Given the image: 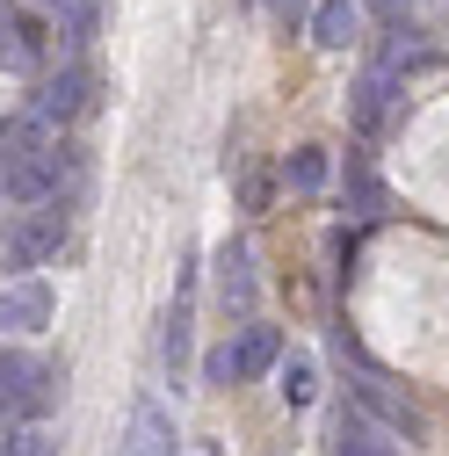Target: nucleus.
Wrapping results in <instances>:
<instances>
[{
	"label": "nucleus",
	"instance_id": "nucleus-5",
	"mask_svg": "<svg viewBox=\"0 0 449 456\" xmlns=\"http://www.w3.org/2000/svg\"><path fill=\"white\" fill-rule=\"evenodd\" d=\"M80 109H87V73L80 66H66L59 80L37 87V124H66V117H80Z\"/></svg>",
	"mask_w": 449,
	"mask_h": 456
},
{
	"label": "nucleus",
	"instance_id": "nucleus-15",
	"mask_svg": "<svg viewBox=\"0 0 449 456\" xmlns=\"http://www.w3.org/2000/svg\"><path fill=\"white\" fill-rule=\"evenodd\" d=\"M268 8L283 15V22H298V15H305V0H268Z\"/></svg>",
	"mask_w": 449,
	"mask_h": 456
},
{
	"label": "nucleus",
	"instance_id": "nucleus-13",
	"mask_svg": "<svg viewBox=\"0 0 449 456\" xmlns=\"http://www.w3.org/2000/svg\"><path fill=\"white\" fill-rule=\"evenodd\" d=\"M275 391H283L290 406H305V398L319 391V377H312V362H305V355H290V362H283V384H275Z\"/></svg>",
	"mask_w": 449,
	"mask_h": 456
},
{
	"label": "nucleus",
	"instance_id": "nucleus-2",
	"mask_svg": "<svg viewBox=\"0 0 449 456\" xmlns=\"http://www.w3.org/2000/svg\"><path fill=\"white\" fill-rule=\"evenodd\" d=\"M268 362H275V333L268 326H247L240 340H224V348L203 362V377L210 384H240V377H261Z\"/></svg>",
	"mask_w": 449,
	"mask_h": 456
},
{
	"label": "nucleus",
	"instance_id": "nucleus-14",
	"mask_svg": "<svg viewBox=\"0 0 449 456\" xmlns=\"http://www.w3.org/2000/svg\"><path fill=\"white\" fill-rule=\"evenodd\" d=\"M290 182L298 189H319L326 182V152H290Z\"/></svg>",
	"mask_w": 449,
	"mask_h": 456
},
{
	"label": "nucleus",
	"instance_id": "nucleus-11",
	"mask_svg": "<svg viewBox=\"0 0 449 456\" xmlns=\"http://www.w3.org/2000/svg\"><path fill=\"white\" fill-rule=\"evenodd\" d=\"M341 456H399L391 435H377L370 420H341Z\"/></svg>",
	"mask_w": 449,
	"mask_h": 456
},
{
	"label": "nucleus",
	"instance_id": "nucleus-8",
	"mask_svg": "<svg viewBox=\"0 0 449 456\" xmlns=\"http://www.w3.org/2000/svg\"><path fill=\"white\" fill-rule=\"evenodd\" d=\"M363 413H377V420L399 435V442H413V435H420V413L406 406V398H391L384 384H363Z\"/></svg>",
	"mask_w": 449,
	"mask_h": 456
},
{
	"label": "nucleus",
	"instance_id": "nucleus-12",
	"mask_svg": "<svg viewBox=\"0 0 449 456\" xmlns=\"http://www.w3.org/2000/svg\"><path fill=\"white\" fill-rule=\"evenodd\" d=\"M384 102H391V73H370V80L355 87V117L377 124V117H384Z\"/></svg>",
	"mask_w": 449,
	"mask_h": 456
},
{
	"label": "nucleus",
	"instance_id": "nucleus-9",
	"mask_svg": "<svg viewBox=\"0 0 449 456\" xmlns=\"http://www.w3.org/2000/svg\"><path fill=\"white\" fill-rule=\"evenodd\" d=\"M59 240H66V217H59V210H44V217L29 224V232L15 240V261L29 268V261H44V254H59Z\"/></svg>",
	"mask_w": 449,
	"mask_h": 456
},
{
	"label": "nucleus",
	"instance_id": "nucleus-1",
	"mask_svg": "<svg viewBox=\"0 0 449 456\" xmlns=\"http://www.w3.org/2000/svg\"><path fill=\"white\" fill-rule=\"evenodd\" d=\"M51 384H66V370H44L15 348H0V420H15V413H44L51 406Z\"/></svg>",
	"mask_w": 449,
	"mask_h": 456
},
{
	"label": "nucleus",
	"instance_id": "nucleus-3",
	"mask_svg": "<svg viewBox=\"0 0 449 456\" xmlns=\"http://www.w3.org/2000/svg\"><path fill=\"white\" fill-rule=\"evenodd\" d=\"M0 326H8V333H37V326H51V282H44V275L8 282V290H0Z\"/></svg>",
	"mask_w": 449,
	"mask_h": 456
},
{
	"label": "nucleus",
	"instance_id": "nucleus-6",
	"mask_svg": "<svg viewBox=\"0 0 449 456\" xmlns=\"http://www.w3.org/2000/svg\"><path fill=\"white\" fill-rule=\"evenodd\" d=\"M217 305H224V312H247V305H254V254H247L240 240L217 254Z\"/></svg>",
	"mask_w": 449,
	"mask_h": 456
},
{
	"label": "nucleus",
	"instance_id": "nucleus-7",
	"mask_svg": "<svg viewBox=\"0 0 449 456\" xmlns=\"http://www.w3.org/2000/svg\"><path fill=\"white\" fill-rule=\"evenodd\" d=\"M312 44L319 51H348L355 44V0H319L312 8Z\"/></svg>",
	"mask_w": 449,
	"mask_h": 456
},
{
	"label": "nucleus",
	"instance_id": "nucleus-17",
	"mask_svg": "<svg viewBox=\"0 0 449 456\" xmlns=\"http://www.w3.org/2000/svg\"><path fill=\"white\" fill-rule=\"evenodd\" d=\"M117 456H124V449H117Z\"/></svg>",
	"mask_w": 449,
	"mask_h": 456
},
{
	"label": "nucleus",
	"instance_id": "nucleus-10",
	"mask_svg": "<svg viewBox=\"0 0 449 456\" xmlns=\"http://www.w3.org/2000/svg\"><path fill=\"white\" fill-rule=\"evenodd\" d=\"M159 362H167V377H182V362H189V297L167 312V333H159Z\"/></svg>",
	"mask_w": 449,
	"mask_h": 456
},
{
	"label": "nucleus",
	"instance_id": "nucleus-16",
	"mask_svg": "<svg viewBox=\"0 0 449 456\" xmlns=\"http://www.w3.org/2000/svg\"><path fill=\"white\" fill-rule=\"evenodd\" d=\"M196 456H217V442H203V449H196Z\"/></svg>",
	"mask_w": 449,
	"mask_h": 456
},
{
	"label": "nucleus",
	"instance_id": "nucleus-4",
	"mask_svg": "<svg viewBox=\"0 0 449 456\" xmlns=\"http://www.w3.org/2000/svg\"><path fill=\"white\" fill-rule=\"evenodd\" d=\"M124 456H175V428H167L159 398H138V406H131V435H124Z\"/></svg>",
	"mask_w": 449,
	"mask_h": 456
}]
</instances>
